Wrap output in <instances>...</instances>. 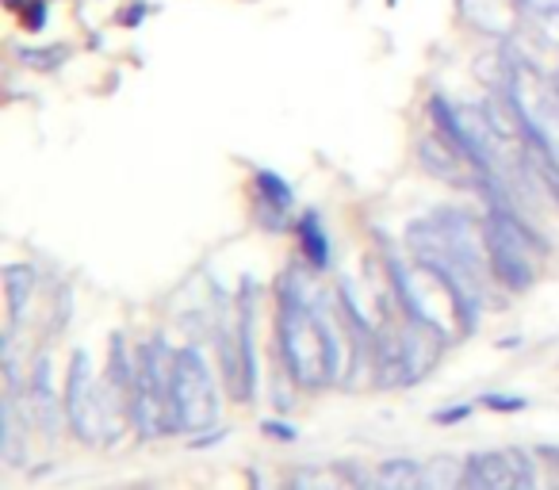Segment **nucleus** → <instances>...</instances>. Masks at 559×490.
Wrapping results in <instances>:
<instances>
[{"label": "nucleus", "instance_id": "nucleus-4", "mask_svg": "<svg viewBox=\"0 0 559 490\" xmlns=\"http://www.w3.org/2000/svg\"><path fill=\"white\" fill-rule=\"evenodd\" d=\"M142 16H146V4H131V12H127V16H123V12H119V24H142Z\"/></svg>", "mask_w": 559, "mask_h": 490}, {"label": "nucleus", "instance_id": "nucleus-1", "mask_svg": "<svg viewBox=\"0 0 559 490\" xmlns=\"http://www.w3.org/2000/svg\"><path fill=\"white\" fill-rule=\"evenodd\" d=\"M304 250H311L314 265H326L330 246H326V234H322V226H319V218H314V215L304 218Z\"/></svg>", "mask_w": 559, "mask_h": 490}, {"label": "nucleus", "instance_id": "nucleus-2", "mask_svg": "<svg viewBox=\"0 0 559 490\" xmlns=\"http://www.w3.org/2000/svg\"><path fill=\"white\" fill-rule=\"evenodd\" d=\"M257 184H261V192H264V200H272L276 207H288L292 203V192H288V184L280 177H272V172H261L257 177Z\"/></svg>", "mask_w": 559, "mask_h": 490}, {"label": "nucleus", "instance_id": "nucleus-3", "mask_svg": "<svg viewBox=\"0 0 559 490\" xmlns=\"http://www.w3.org/2000/svg\"><path fill=\"white\" fill-rule=\"evenodd\" d=\"M24 24L32 27V32H43V27H47V4H43V0H27Z\"/></svg>", "mask_w": 559, "mask_h": 490}]
</instances>
